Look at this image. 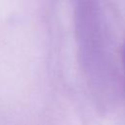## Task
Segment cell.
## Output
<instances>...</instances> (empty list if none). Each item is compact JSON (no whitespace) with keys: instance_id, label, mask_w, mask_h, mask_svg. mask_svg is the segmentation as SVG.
<instances>
[{"instance_id":"6da1fadb","label":"cell","mask_w":125,"mask_h":125,"mask_svg":"<svg viewBox=\"0 0 125 125\" xmlns=\"http://www.w3.org/2000/svg\"><path fill=\"white\" fill-rule=\"evenodd\" d=\"M123 57H124V65H125V48H124V55H123Z\"/></svg>"}]
</instances>
